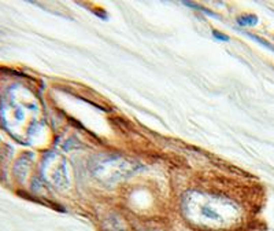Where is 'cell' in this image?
<instances>
[{
	"label": "cell",
	"instance_id": "1",
	"mask_svg": "<svg viewBox=\"0 0 274 231\" xmlns=\"http://www.w3.org/2000/svg\"><path fill=\"white\" fill-rule=\"evenodd\" d=\"M182 213L193 226L207 230L226 228L240 219V209L230 199L200 191H189L185 194Z\"/></svg>",
	"mask_w": 274,
	"mask_h": 231
},
{
	"label": "cell",
	"instance_id": "2",
	"mask_svg": "<svg viewBox=\"0 0 274 231\" xmlns=\"http://www.w3.org/2000/svg\"><path fill=\"white\" fill-rule=\"evenodd\" d=\"M237 22L241 25V27H254L258 23V18L255 15H244V17H240L237 19Z\"/></svg>",
	"mask_w": 274,
	"mask_h": 231
},
{
	"label": "cell",
	"instance_id": "3",
	"mask_svg": "<svg viewBox=\"0 0 274 231\" xmlns=\"http://www.w3.org/2000/svg\"><path fill=\"white\" fill-rule=\"evenodd\" d=\"M212 35H214V37H216L217 40H222V41H229V37L226 36V35H222V33H220V32H214L212 33Z\"/></svg>",
	"mask_w": 274,
	"mask_h": 231
},
{
	"label": "cell",
	"instance_id": "4",
	"mask_svg": "<svg viewBox=\"0 0 274 231\" xmlns=\"http://www.w3.org/2000/svg\"><path fill=\"white\" fill-rule=\"evenodd\" d=\"M153 231H159V230H153Z\"/></svg>",
	"mask_w": 274,
	"mask_h": 231
}]
</instances>
